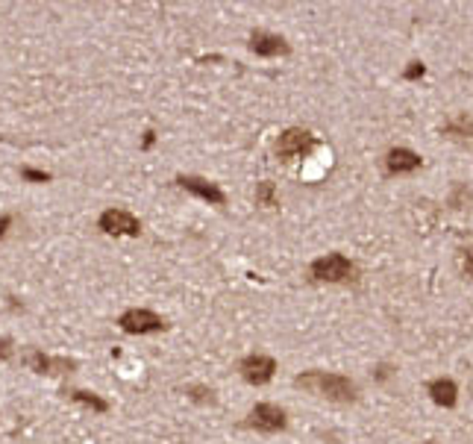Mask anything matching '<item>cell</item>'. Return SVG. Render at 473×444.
I'll return each mask as SVG.
<instances>
[{
	"label": "cell",
	"mask_w": 473,
	"mask_h": 444,
	"mask_svg": "<svg viewBox=\"0 0 473 444\" xmlns=\"http://www.w3.org/2000/svg\"><path fill=\"white\" fill-rule=\"evenodd\" d=\"M294 385L300 389H309L314 394H321L326 400H338V403H347L356 397V385L341 377V374H323V371H309V374H300L294 380Z\"/></svg>",
	"instance_id": "cell-1"
},
{
	"label": "cell",
	"mask_w": 473,
	"mask_h": 444,
	"mask_svg": "<svg viewBox=\"0 0 473 444\" xmlns=\"http://www.w3.org/2000/svg\"><path fill=\"white\" fill-rule=\"evenodd\" d=\"M353 274H356V268L344 253H326L312 262V277L321 282H347L353 280Z\"/></svg>",
	"instance_id": "cell-2"
},
{
	"label": "cell",
	"mask_w": 473,
	"mask_h": 444,
	"mask_svg": "<svg viewBox=\"0 0 473 444\" xmlns=\"http://www.w3.org/2000/svg\"><path fill=\"white\" fill-rule=\"evenodd\" d=\"M118 324H121L124 333H133V336L159 333V329H165V321L156 312H150V309H130V312H124L121 318H118Z\"/></svg>",
	"instance_id": "cell-3"
},
{
	"label": "cell",
	"mask_w": 473,
	"mask_h": 444,
	"mask_svg": "<svg viewBox=\"0 0 473 444\" xmlns=\"http://www.w3.org/2000/svg\"><path fill=\"white\" fill-rule=\"evenodd\" d=\"M100 230L109 233V236H138L141 233V224L136 215L124 212V209H106L100 215Z\"/></svg>",
	"instance_id": "cell-4"
},
{
	"label": "cell",
	"mask_w": 473,
	"mask_h": 444,
	"mask_svg": "<svg viewBox=\"0 0 473 444\" xmlns=\"http://www.w3.org/2000/svg\"><path fill=\"white\" fill-rule=\"evenodd\" d=\"M314 148V136L306 130H285L277 141V153L282 159H294V156H306Z\"/></svg>",
	"instance_id": "cell-5"
},
{
	"label": "cell",
	"mask_w": 473,
	"mask_h": 444,
	"mask_svg": "<svg viewBox=\"0 0 473 444\" xmlns=\"http://www.w3.org/2000/svg\"><path fill=\"white\" fill-rule=\"evenodd\" d=\"M274 371H277V362L270 359V356H262V353H253L241 362V374H245V380L253 382V385H265L270 377H274Z\"/></svg>",
	"instance_id": "cell-6"
},
{
	"label": "cell",
	"mask_w": 473,
	"mask_h": 444,
	"mask_svg": "<svg viewBox=\"0 0 473 444\" xmlns=\"http://www.w3.org/2000/svg\"><path fill=\"white\" fill-rule=\"evenodd\" d=\"M250 424L256 429H265V433H277V429L285 427V412L274 403H259L250 412Z\"/></svg>",
	"instance_id": "cell-7"
},
{
	"label": "cell",
	"mask_w": 473,
	"mask_h": 444,
	"mask_svg": "<svg viewBox=\"0 0 473 444\" xmlns=\"http://www.w3.org/2000/svg\"><path fill=\"white\" fill-rule=\"evenodd\" d=\"M177 182L182 185L185 192L203 197V200H209V203H214V206H224V203H226V194H224L214 182H206V180H200V177H180Z\"/></svg>",
	"instance_id": "cell-8"
},
{
	"label": "cell",
	"mask_w": 473,
	"mask_h": 444,
	"mask_svg": "<svg viewBox=\"0 0 473 444\" xmlns=\"http://www.w3.org/2000/svg\"><path fill=\"white\" fill-rule=\"evenodd\" d=\"M391 174H409V171H418L421 168V156L409 150V148H394L388 153V159H385Z\"/></svg>",
	"instance_id": "cell-9"
},
{
	"label": "cell",
	"mask_w": 473,
	"mask_h": 444,
	"mask_svg": "<svg viewBox=\"0 0 473 444\" xmlns=\"http://www.w3.org/2000/svg\"><path fill=\"white\" fill-rule=\"evenodd\" d=\"M250 48L253 53L259 56H279V53H289V45H285L282 36H274V33H253L250 36Z\"/></svg>",
	"instance_id": "cell-10"
},
{
	"label": "cell",
	"mask_w": 473,
	"mask_h": 444,
	"mask_svg": "<svg viewBox=\"0 0 473 444\" xmlns=\"http://www.w3.org/2000/svg\"><path fill=\"white\" fill-rule=\"evenodd\" d=\"M429 394H432V400L438 406H456V400H458V389H456V382L453 380H432L429 382Z\"/></svg>",
	"instance_id": "cell-11"
},
{
	"label": "cell",
	"mask_w": 473,
	"mask_h": 444,
	"mask_svg": "<svg viewBox=\"0 0 473 444\" xmlns=\"http://www.w3.org/2000/svg\"><path fill=\"white\" fill-rule=\"evenodd\" d=\"M30 362L38 374H62V371H71V362H65V359H50V356H45V353H30Z\"/></svg>",
	"instance_id": "cell-12"
},
{
	"label": "cell",
	"mask_w": 473,
	"mask_h": 444,
	"mask_svg": "<svg viewBox=\"0 0 473 444\" xmlns=\"http://www.w3.org/2000/svg\"><path fill=\"white\" fill-rule=\"evenodd\" d=\"M74 400H80V403H85V406H92L94 412H106L109 409V403H106L103 397L89 394V392H74Z\"/></svg>",
	"instance_id": "cell-13"
},
{
	"label": "cell",
	"mask_w": 473,
	"mask_h": 444,
	"mask_svg": "<svg viewBox=\"0 0 473 444\" xmlns=\"http://www.w3.org/2000/svg\"><path fill=\"white\" fill-rule=\"evenodd\" d=\"M259 200H262L265 206H274L277 203V200H274V182H262L259 185Z\"/></svg>",
	"instance_id": "cell-14"
},
{
	"label": "cell",
	"mask_w": 473,
	"mask_h": 444,
	"mask_svg": "<svg viewBox=\"0 0 473 444\" xmlns=\"http://www.w3.org/2000/svg\"><path fill=\"white\" fill-rule=\"evenodd\" d=\"M21 174H24V180H36V182H48L50 180L48 171H36V168H24Z\"/></svg>",
	"instance_id": "cell-15"
},
{
	"label": "cell",
	"mask_w": 473,
	"mask_h": 444,
	"mask_svg": "<svg viewBox=\"0 0 473 444\" xmlns=\"http://www.w3.org/2000/svg\"><path fill=\"white\" fill-rule=\"evenodd\" d=\"M423 71H426V68H423L421 62H412V68H406L403 77H406V80H418V77H423Z\"/></svg>",
	"instance_id": "cell-16"
},
{
	"label": "cell",
	"mask_w": 473,
	"mask_h": 444,
	"mask_svg": "<svg viewBox=\"0 0 473 444\" xmlns=\"http://www.w3.org/2000/svg\"><path fill=\"white\" fill-rule=\"evenodd\" d=\"M462 268H465V274L473 277V248H467V250L462 253Z\"/></svg>",
	"instance_id": "cell-17"
},
{
	"label": "cell",
	"mask_w": 473,
	"mask_h": 444,
	"mask_svg": "<svg viewBox=\"0 0 473 444\" xmlns=\"http://www.w3.org/2000/svg\"><path fill=\"white\" fill-rule=\"evenodd\" d=\"M9 227H12V218H9V215H0V238L6 236V230H9Z\"/></svg>",
	"instance_id": "cell-18"
},
{
	"label": "cell",
	"mask_w": 473,
	"mask_h": 444,
	"mask_svg": "<svg viewBox=\"0 0 473 444\" xmlns=\"http://www.w3.org/2000/svg\"><path fill=\"white\" fill-rule=\"evenodd\" d=\"M9 356V341H0V359H6Z\"/></svg>",
	"instance_id": "cell-19"
}]
</instances>
